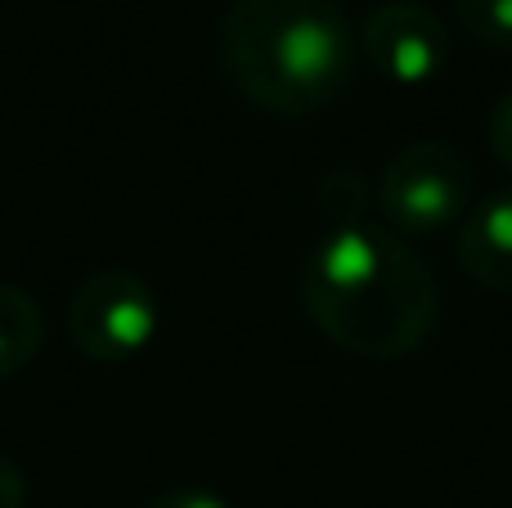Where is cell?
Segmentation results:
<instances>
[{
	"label": "cell",
	"mask_w": 512,
	"mask_h": 508,
	"mask_svg": "<svg viewBox=\"0 0 512 508\" xmlns=\"http://www.w3.org/2000/svg\"><path fill=\"white\" fill-rule=\"evenodd\" d=\"M301 306L333 347L360 360H400L432 338L441 288L387 225H346L310 248Z\"/></svg>",
	"instance_id": "1"
},
{
	"label": "cell",
	"mask_w": 512,
	"mask_h": 508,
	"mask_svg": "<svg viewBox=\"0 0 512 508\" xmlns=\"http://www.w3.org/2000/svg\"><path fill=\"white\" fill-rule=\"evenodd\" d=\"M355 63L342 0H230L221 18V72L261 113H319L351 90Z\"/></svg>",
	"instance_id": "2"
},
{
	"label": "cell",
	"mask_w": 512,
	"mask_h": 508,
	"mask_svg": "<svg viewBox=\"0 0 512 508\" xmlns=\"http://www.w3.org/2000/svg\"><path fill=\"white\" fill-rule=\"evenodd\" d=\"M373 203L391 234H436L463 221L472 207V167L441 140H414L396 149L373 185Z\"/></svg>",
	"instance_id": "3"
},
{
	"label": "cell",
	"mask_w": 512,
	"mask_h": 508,
	"mask_svg": "<svg viewBox=\"0 0 512 508\" xmlns=\"http://www.w3.org/2000/svg\"><path fill=\"white\" fill-rule=\"evenodd\" d=\"M158 293L131 270H95L72 288L68 338L95 365H126L158 333Z\"/></svg>",
	"instance_id": "4"
},
{
	"label": "cell",
	"mask_w": 512,
	"mask_h": 508,
	"mask_svg": "<svg viewBox=\"0 0 512 508\" xmlns=\"http://www.w3.org/2000/svg\"><path fill=\"white\" fill-rule=\"evenodd\" d=\"M360 45L391 86H427L450 63L445 18L423 0H382L378 9H369Z\"/></svg>",
	"instance_id": "5"
},
{
	"label": "cell",
	"mask_w": 512,
	"mask_h": 508,
	"mask_svg": "<svg viewBox=\"0 0 512 508\" xmlns=\"http://www.w3.org/2000/svg\"><path fill=\"white\" fill-rule=\"evenodd\" d=\"M459 266L472 284L490 293H512V185L468 207L459 225Z\"/></svg>",
	"instance_id": "6"
},
{
	"label": "cell",
	"mask_w": 512,
	"mask_h": 508,
	"mask_svg": "<svg viewBox=\"0 0 512 508\" xmlns=\"http://www.w3.org/2000/svg\"><path fill=\"white\" fill-rule=\"evenodd\" d=\"M45 342V315L32 293L18 284H0V378H14L36 360Z\"/></svg>",
	"instance_id": "7"
},
{
	"label": "cell",
	"mask_w": 512,
	"mask_h": 508,
	"mask_svg": "<svg viewBox=\"0 0 512 508\" xmlns=\"http://www.w3.org/2000/svg\"><path fill=\"white\" fill-rule=\"evenodd\" d=\"M315 203H319V216H328L333 230H346V225H364L373 207V185L364 171L355 167H333L319 176V189H315Z\"/></svg>",
	"instance_id": "8"
},
{
	"label": "cell",
	"mask_w": 512,
	"mask_h": 508,
	"mask_svg": "<svg viewBox=\"0 0 512 508\" xmlns=\"http://www.w3.org/2000/svg\"><path fill=\"white\" fill-rule=\"evenodd\" d=\"M454 18L477 45L512 54V0H454Z\"/></svg>",
	"instance_id": "9"
},
{
	"label": "cell",
	"mask_w": 512,
	"mask_h": 508,
	"mask_svg": "<svg viewBox=\"0 0 512 508\" xmlns=\"http://www.w3.org/2000/svg\"><path fill=\"white\" fill-rule=\"evenodd\" d=\"M486 144L490 153H495V162L512 176V90H504V95L490 104L486 113Z\"/></svg>",
	"instance_id": "10"
},
{
	"label": "cell",
	"mask_w": 512,
	"mask_h": 508,
	"mask_svg": "<svg viewBox=\"0 0 512 508\" xmlns=\"http://www.w3.org/2000/svg\"><path fill=\"white\" fill-rule=\"evenodd\" d=\"M144 508H230V504H225L221 495H212V491H194V486H185V491L153 495Z\"/></svg>",
	"instance_id": "11"
},
{
	"label": "cell",
	"mask_w": 512,
	"mask_h": 508,
	"mask_svg": "<svg viewBox=\"0 0 512 508\" xmlns=\"http://www.w3.org/2000/svg\"><path fill=\"white\" fill-rule=\"evenodd\" d=\"M27 504V477L9 455H0V508H23Z\"/></svg>",
	"instance_id": "12"
}]
</instances>
